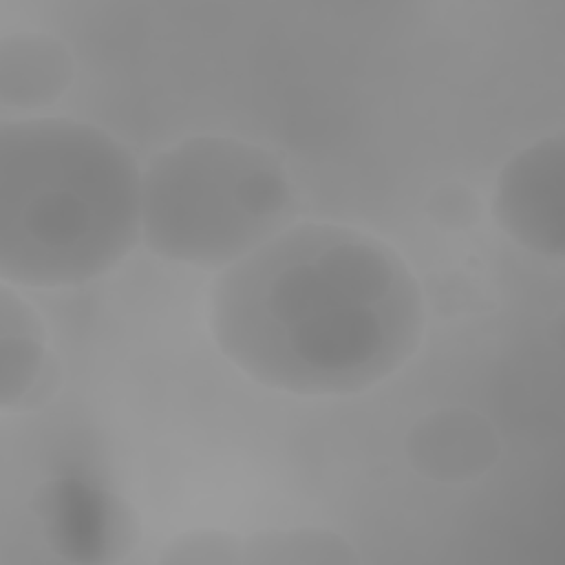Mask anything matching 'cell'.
Segmentation results:
<instances>
[{
  "instance_id": "9c48e42d",
  "label": "cell",
  "mask_w": 565,
  "mask_h": 565,
  "mask_svg": "<svg viewBox=\"0 0 565 565\" xmlns=\"http://www.w3.org/2000/svg\"><path fill=\"white\" fill-rule=\"evenodd\" d=\"M60 519L55 530L62 534L64 550H99L115 547L117 534V516L106 505L104 499H86V497H66L57 508Z\"/></svg>"
},
{
  "instance_id": "52a82bcc",
  "label": "cell",
  "mask_w": 565,
  "mask_h": 565,
  "mask_svg": "<svg viewBox=\"0 0 565 565\" xmlns=\"http://www.w3.org/2000/svg\"><path fill=\"white\" fill-rule=\"evenodd\" d=\"M46 331L35 309L9 282L0 289V404L4 411L33 404L49 371Z\"/></svg>"
},
{
  "instance_id": "5b68a950",
  "label": "cell",
  "mask_w": 565,
  "mask_h": 565,
  "mask_svg": "<svg viewBox=\"0 0 565 565\" xmlns=\"http://www.w3.org/2000/svg\"><path fill=\"white\" fill-rule=\"evenodd\" d=\"M68 49L44 33H11L0 40V102L33 110L55 104L73 84Z\"/></svg>"
},
{
  "instance_id": "8992f818",
  "label": "cell",
  "mask_w": 565,
  "mask_h": 565,
  "mask_svg": "<svg viewBox=\"0 0 565 565\" xmlns=\"http://www.w3.org/2000/svg\"><path fill=\"white\" fill-rule=\"evenodd\" d=\"M411 461L430 479L461 481L483 472L497 457V437L468 411H444L417 424L408 441Z\"/></svg>"
},
{
  "instance_id": "ba28073f",
  "label": "cell",
  "mask_w": 565,
  "mask_h": 565,
  "mask_svg": "<svg viewBox=\"0 0 565 565\" xmlns=\"http://www.w3.org/2000/svg\"><path fill=\"white\" fill-rule=\"evenodd\" d=\"M243 563L258 565H351L358 554L351 543L327 530H276L243 541Z\"/></svg>"
},
{
  "instance_id": "277c9868",
  "label": "cell",
  "mask_w": 565,
  "mask_h": 565,
  "mask_svg": "<svg viewBox=\"0 0 565 565\" xmlns=\"http://www.w3.org/2000/svg\"><path fill=\"white\" fill-rule=\"evenodd\" d=\"M492 207L521 247L541 256L563 254V135L539 139L503 166Z\"/></svg>"
},
{
  "instance_id": "3957f363",
  "label": "cell",
  "mask_w": 565,
  "mask_h": 565,
  "mask_svg": "<svg viewBox=\"0 0 565 565\" xmlns=\"http://www.w3.org/2000/svg\"><path fill=\"white\" fill-rule=\"evenodd\" d=\"M294 216L296 194L282 163L236 137L185 139L141 174V238L172 263L230 267Z\"/></svg>"
},
{
  "instance_id": "8fae6325",
  "label": "cell",
  "mask_w": 565,
  "mask_h": 565,
  "mask_svg": "<svg viewBox=\"0 0 565 565\" xmlns=\"http://www.w3.org/2000/svg\"><path fill=\"white\" fill-rule=\"evenodd\" d=\"M430 216L446 227H466L479 216V203L472 192L461 185H444L439 188L428 203Z\"/></svg>"
},
{
  "instance_id": "7a4b0ae2",
  "label": "cell",
  "mask_w": 565,
  "mask_h": 565,
  "mask_svg": "<svg viewBox=\"0 0 565 565\" xmlns=\"http://www.w3.org/2000/svg\"><path fill=\"white\" fill-rule=\"evenodd\" d=\"M141 238V172L106 130L66 119L0 130V276L68 287L115 267Z\"/></svg>"
},
{
  "instance_id": "6da1fadb",
  "label": "cell",
  "mask_w": 565,
  "mask_h": 565,
  "mask_svg": "<svg viewBox=\"0 0 565 565\" xmlns=\"http://www.w3.org/2000/svg\"><path fill=\"white\" fill-rule=\"evenodd\" d=\"M210 324L245 375L296 395H347L402 369L424 335L417 278L351 227H287L216 278Z\"/></svg>"
},
{
  "instance_id": "30bf717a",
  "label": "cell",
  "mask_w": 565,
  "mask_h": 565,
  "mask_svg": "<svg viewBox=\"0 0 565 565\" xmlns=\"http://www.w3.org/2000/svg\"><path fill=\"white\" fill-rule=\"evenodd\" d=\"M163 563H243V541L218 530L177 536L161 556Z\"/></svg>"
}]
</instances>
